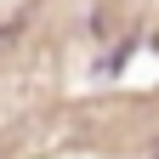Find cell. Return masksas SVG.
I'll use <instances>...</instances> for the list:
<instances>
[{
	"mask_svg": "<svg viewBox=\"0 0 159 159\" xmlns=\"http://www.w3.org/2000/svg\"><path fill=\"white\" fill-rule=\"evenodd\" d=\"M148 159H159V148H153V153H148Z\"/></svg>",
	"mask_w": 159,
	"mask_h": 159,
	"instance_id": "cell-1",
	"label": "cell"
}]
</instances>
